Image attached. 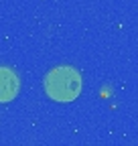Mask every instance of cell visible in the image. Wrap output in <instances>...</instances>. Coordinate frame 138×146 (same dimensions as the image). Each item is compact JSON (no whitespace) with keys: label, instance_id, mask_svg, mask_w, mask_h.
<instances>
[{"label":"cell","instance_id":"1","mask_svg":"<svg viewBox=\"0 0 138 146\" xmlns=\"http://www.w3.org/2000/svg\"><path fill=\"white\" fill-rule=\"evenodd\" d=\"M83 89L81 73L71 65H57L45 77V94L57 104H71Z\"/></svg>","mask_w":138,"mask_h":146},{"label":"cell","instance_id":"2","mask_svg":"<svg viewBox=\"0 0 138 146\" xmlns=\"http://www.w3.org/2000/svg\"><path fill=\"white\" fill-rule=\"evenodd\" d=\"M21 91V79L10 67H0V104H10Z\"/></svg>","mask_w":138,"mask_h":146}]
</instances>
